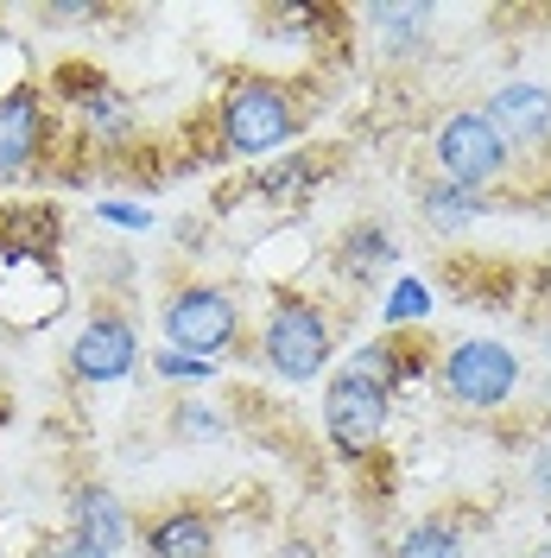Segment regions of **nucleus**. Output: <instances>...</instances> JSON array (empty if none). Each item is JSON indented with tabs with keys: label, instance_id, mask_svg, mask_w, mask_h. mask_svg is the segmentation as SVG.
Wrapping results in <instances>:
<instances>
[{
	"label": "nucleus",
	"instance_id": "obj_1",
	"mask_svg": "<svg viewBox=\"0 0 551 558\" xmlns=\"http://www.w3.org/2000/svg\"><path fill=\"white\" fill-rule=\"evenodd\" d=\"M305 114L310 102L298 83H285V76H235L222 108H216V134H222L229 159H267L305 128Z\"/></svg>",
	"mask_w": 551,
	"mask_h": 558
},
{
	"label": "nucleus",
	"instance_id": "obj_14",
	"mask_svg": "<svg viewBox=\"0 0 551 558\" xmlns=\"http://www.w3.org/2000/svg\"><path fill=\"white\" fill-rule=\"evenodd\" d=\"M482 209H488V197H476V191H456V184H444V178H438V184H425V197H418V216H425L438 235H463Z\"/></svg>",
	"mask_w": 551,
	"mask_h": 558
},
{
	"label": "nucleus",
	"instance_id": "obj_17",
	"mask_svg": "<svg viewBox=\"0 0 551 558\" xmlns=\"http://www.w3.org/2000/svg\"><path fill=\"white\" fill-rule=\"evenodd\" d=\"M323 172H330L323 159H305V153H292V159H279V166H267V172L254 178V191H260V197H273V204H292V197H305V191H310V184H317Z\"/></svg>",
	"mask_w": 551,
	"mask_h": 558
},
{
	"label": "nucleus",
	"instance_id": "obj_8",
	"mask_svg": "<svg viewBox=\"0 0 551 558\" xmlns=\"http://www.w3.org/2000/svg\"><path fill=\"white\" fill-rule=\"evenodd\" d=\"M134 362H139V337H134V324H127L121 312H96L83 330H76V343H70V375L89 381V387L127 381Z\"/></svg>",
	"mask_w": 551,
	"mask_h": 558
},
{
	"label": "nucleus",
	"instance_id": "obj_6",
	"mask_svg": "<svg viewBox=\"0 0 551 558\" xmlns=\"http://www.w3.org/2000/svg\"><path fill=\"white\" fill-rule=\"evenodd\" d=\"M519 387V355L494 337H469V343L444 349V393L463 413H501Z\"/></svg>",
	"mask_w": 551,
	"mask_h": 558
},
{
	"label": "nucleus",
	"instance_id": "obj_7",
	"mask_svg": "<svg viewBox=\"0 0 551 558\" xmlns=\"http://www.w3.org/2000/svg\"><path fill=\"white\" fill-rule=\"evenodd\" d=\"M51 153V108L38 83H13L0 89V184L33 178Z\"/></svg>",
	"mask_w": 551,
	"mask_h": 558
},
{
	"label": "nucleus",
	"instance_id": "obj_5",
	"mask_svg": "<svg viewBox=\"0 0 551 558\" xmlns=\"http://www.w3.org/2000/svg\"><path fill=\"white\" fill-rule=\"evenodd\" d=\"M431 153H438V178L456 184V191H494L501 178L514 172V153H507V140L494 134L482 121V108H469V114H450L438 140H431Z\"/></svg>",
	"mask_w": 551,
	"mask_h": 558
},
{
	"label": "nucleus",
	"instance_id": "obj_12",
	"mask_svg": "<svg viewBox=\"0 0 551 558\" xmlns=\"http://www.w3.org/2000/svg\"><path fill=\"white\" fill-rule=\"evenodd\" d=\"M70 533L83 539V546H96L102 558H114L127 539H134V521H127V501L114 495V488H96L83 483L76 488V501H70Z\"/></svg>",
	"mask_w": 551,
	"mask_h": 558
},
{
	"label": "nucleus",
	"instance_id": "obj_20",
	"mask_svg": "<svg viewBox=\"0 0 551 558\" xmlns=\"http://www.w3.org/2000/svg\"><path fill=\"white\" fill-rule=\"evenodd\" d=\"M159 375H172V381H204L209 362H197V355H159Z\"/></svg>",
	"mask_w": 551,
	"mask_h": 558
},
{
	"label": "nucleus",
	"instance_id": "obj_10",
	"mask_svg": "<svg viewBox=\"0 0 551 558\" xmlns=\"http://www.w3.org/2000/svg\"><path fill=\"white\" fill-rule=\"evenodd\" d=\"M139 558H222V521L204 501H177L139 533Z\"/></svg>",
	"mask_w": 551,
	"mask_h": 558
},
{
	"label": "nucleus",
	"instance_id": "obj_24",
	"mask_svg": "<svg viewBox=\"0 0 551 558\" xmlns=\"http://www.w3.org/2000/svg\"><path fill=\"white\" fill-rule=\"evenodd\" d=\"M102 216L108 222H127V229H146V222H152L146 209H127V204H102Z\"/></svg>",
	"mask_w": 551,
	"mask_h": 558
},
{
	"label": "nucleus",
	"instance_id": "obj_25",
	"mask_svg": "<svg viewBox=\"0 0 551 558\" xmlns=\"http://www.w3.org/2000/svg\"><path fill=\"white\" fill-rule=\"evenodd\" d=\"M546 355H551V330H546Z\"/></svg>",
	"mask_w": 551,
	"mask_h": 558
},
{
	"label": "nucleus",
	"instance_id": "obj_15",
	"mask_svg": "<svg viewBox=\"0 0 551 558\" xmlns=\"http://www.w3.org/2000/svg\"><path fill=\"white\" fill-rule=\"evenodd\" d=\"M83 102V128L96 146H121V140H134V102L121 96V89H89V96H76Z\"/></svg>",
	"mask_w": 551,
	"mask_h": 558
},
{
	"label": "nucleus",
	"instance_id": "obj_22",
	"mask_svg": "<svg viewBox=\"0 0 551 558\" xmlns=\"http://www.w3.org/2000/svg\"><path fill=\"white\" fill-rule=\"evenodd\" d=\"M38 558H102V553H96V546H83L76 533H58V539H51V546H45Z\"/></svg>",
	"mask_w": 551,
	"mask_h": 558
},
{
	"label": "nucleus",
	"instance_id": "obj_18",
	"mask_svg": "<svg viewBox=\"0 0 551 558\" xmlns=\"http://www.w3.org/2000/svg\"><path fill=\"white\" fill-rule=\"evenodd\" d=\"M172 425H177V438H222V432H229V425H222V413H216V407H204V400H177Z\"/></svg>",
	"mask_w": 551,
	"mask_h": 558
},
{
	"label": "nucleus",
	"instance_id": "obj_3",
	"mask_svg": "<svg viewBox=\"0 0 551 558\" xmlns=\"http://www.w3.org/2000/svg\"><path fill=\"white\" fill-rule=\"evenodd\" d=\"M159 324H166V337H172L177 355L216 362V355H229L235 337H242V305H235V292H229V286L191 279V286H177L172 299H166Z\"/></svg>",
	"mask_w": 551,
	"mask_h": 558
},
{
	"label": "nucleus",
	"instance_id": "obj_11",
	"mask_svg": "<svg viewBox=\"0 0 551 558\" xmlns=\"http://www.w3.org/2000/svg\"><path fill=\"white\" fill-rule=\"evenodd\" d=\"M368 20V33H375V51L387 64H418L425 51H431V7H418V0H393V7H368L362 13Z\"/></svg>",
	"mask_w": 551,
	"mask_h": 558
},
{
	"label": "nucleus",
	"instance_id": "obj_21",
	"mask_svg": "<svg viewBox=\"0 0 551 558\" xmlns=\"http://www.w3.org/2000/svg\"><path fill=\"white\" fill-rule=\"evenodd\" d=\"M526 483H532V495H539V501L551 508V445H539V451H532V470H526Z\"/></svg>",
	"mask_w": 551,
	"mask_h": 558
},
{
	"label": "nucleus",
	"instance_id": "obj_9",
	"mask_svg": "<svg viewBox=\"0 0 551 558\" xmlns=\"http://www.w3.org/2000/svg\"><path fill=\"white\" fill-rule=\"evenodd\" d=\"M482 121L507 140L514 159H532V153L551 146V89L546 83H501V89L488 96Z\"/></svg>",
	"mask_w": 551,
	"mask_h": 558
},
{
	"label": "nucleus",
	"instance_id": "obj_26",
	"mask_svg": "<svg viewBox=\"0 0 551 558\" xmlns=\"http://www.w3.org/2000/svg\"><path fill=\"white\" fill-rule=\"evenodd\" d=\"M539 558H551V553H539Z\"/></svg>",
	"mask_w": 551,
	"mask_h": 558
},
{
	"label": "nucleus",
	"instance_id": "obj_19",
	"mask_svg": "<svg viewBox=\"0 0 551 558\" xmlns=\"http://www.w3.org/2000/svg\"><path fill=\"white\" fill-rule=\"evenodd\" d=\"M387 317H393V324H406V317H425V286H413V279H406V286L393 292V305H387Z\"/></svg>",
	"mask_w": 551,
	"mask_h": 558
},
{
	"label": "nucleus",
	"instance_id": "obj_13",
	"mask_svg": "<svg viewBox=\"0 0 551 558\" xmlns=\"http://www.w3.org/2000/svg\"><path fill=\"white\" fill-rule=\"evenodd\" d=\"M336 260H343V274L355 279V286H375V279L393 267V235H387L380 222H355L343 235V254H336Z\"/></svg>",
	"mask_w": 551,
	"mask_h": 558
},
{
	"label": "nucleus",
	"instance_id": "obj_23",
	"mask_svg": "<svg viewBox=\"0 0 551 558\" xmlns=\"http://www.w3.org/2000/svg\"><path fill=\"white\" fill-rule=\"evenodd\" d=\"M267 558H323V553H317V539H310V533H285Z\"/></svg>",
	"mask_w": 551,
	"mask_h": 558
},
{
	"label": "nucleus",
	"instance_id": "obj_2",
	"mask_svg": "<svg viewBox=\"0 0 551 558\" xmlns=\"http://www.w3.org/2000/svg\"><path fill=\"white\" fill-rule=\"evenodd\" d=\"M330 349H336V337H330V317H323L317 299L279 292L267 305V317H260V362L279 381H298V387L317 381L330 368Z\"/></svg>",
	"mask_w": 551,
	"mask_h": 558
},
{
	"label": "nucleus",
	"instance_id": "obj_4",
	"mask_svg": "<svg viewBox=\"0 0 551 558\" xmlns=\"http://www.w3.org/2000/svg\"><path fill=\"white\" fill-rule=\"evenodd\" d=\"M387 413H393V393L375 387L362 368H336L330 387H323V432H330L336 457H348V463L375 457V445L387 438Z\"/></svg>",
	"mask_w": 551,
	"mask_h": 558
},
{
	"label": "nucleus",
	"instance_id": "obj_16",
	"mask_svg": "<svg viewBox=\"0 0 551 558\" xmlns=\"http://www.w3.org/2000/svg\"><path fill=\"white\" fill-rule=\"evenodd\" d=\"M393 558H463V521L456 514H418L400 533V553Z\"/></svg>",
	"mask_w": 551,
	"mask_h": 558
}]
</instances>
